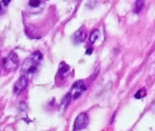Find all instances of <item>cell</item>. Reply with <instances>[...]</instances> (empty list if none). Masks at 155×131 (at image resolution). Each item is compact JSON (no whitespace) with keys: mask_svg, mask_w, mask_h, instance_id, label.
<instances>
[{"mask_svg":"<svg viewBox=\"0 0 155 131\" xmlns=\"http://www.w3.org/2000/svg\"><path fill=\"white\" fill-rule=\"evenodd\" d=\"M43 58V55L40 51H35L29 57H28L22 66V72L25 74L24 76H32L38 70V66Z\"/></svg>","mask_w":155,"mask_h":131,"instance_id":"cell-1","label":"cell"},{"mask_svg":"<svg viewBox=\"0 0 155 131\" xmlns=\"http://www.w3.org/2000/svg\"><path fill=\"white\" fill-rule=\"evenodd\" d=\"M3 66L7 71L13 72L19 66V58L15 52H11L7 57L3 59Z\"/></svg>","mask_w":155,"mask_h":131,"instance_id":"cell-2","label":"cell"},{"mask_svg":"<svg viewBox=\"0 0 155 131\" xmlns=\"http://www.w3.org/2000/svg\"><path fill=\"white\" fill-rule=\"evenodd\" d=\"M86 90H87V86H86L85 82L83 80H78L72 85L71 89L69 91V95L72 99H77V98H79L82 95V93Z\"/></svg>","mask_w":155,"mask_h":131,"instance_id":"cell-3","label":"cell"},{"mask_svg":"<svg viewBox=\"0 0 155 131\" xmlns=\"http://www.w3.org/2000/svg\"><path fill=\"white\" fill-rule=\"evenodd\" d=\"M89 125V117L86 113H81L79 116L77 117L74 122L73 126V131H79L81 130Z\"/></svg>","mask_w":155,"mask_h":131,"instance_id":"cell-4","label":"cell"},{"mask_svg":"<svg viewBox=\"0 0 155 131\" xmlns=\"http://www.w3.org/2000/svg\"><path fill=\"white\" fill-rule=\"evenodd\" d=\"M28 77H26L24 75L21 76L17 80V82L14 85V88H13L14 94H16V95L20 94L22 91H24L26 89V88L28 87Z\"/></svg>","mask_w":155,"mask_h":131,"instance_id":"cell-5","label":"cell"},{"mask_svg":"<svg viewBox=\"0 0 155 131\" xmlns=\"http://www.w3.org/2000/svg\"><path fill=\"white\" fill-rule=\"evenodd\" d=\"M86 37H87V33H86L85 29L83 27L80 28L79 30H77L73 34V36H72V42L75 45H79V44H81V43L85 41Z\"/></svg>","mask_w":155,"mask_h":131,"instance_id":"cell-6","label":"cell"},{"mask_svg":"<svg viewBox=\"0 0 155 131\" xmlns=\"http://www.w3.org/2000/svg\"><path fill=\"white\" fill-rule=\"evenodd\" d=\"M68 72H69V66L67 65L66 63L62 62L59 66V69H58V75L62 78H64L68 75Z\"/></svg>","mask_w":155,"mask_h":131,"instance_id":"cell-7","label":"cell"},{"mask_svg":"<svg viewBox=\"0 0 155 131\" xmlns=\"http://www.w3.org/2000/svg\"><path fill=\"white\" fill-rule=\"evenodd\" d=\"M100 35H101V33H100V30L99 29L92 30L91 33V35H90V41H91V44H94L98 40Z\"/></svg>","mask_w":155,"mask_h":131,"instance_id":"cell-8","label":"cell"},{"mask_svg":"<svg viewBox=\"0 0 155 131\" xmlns=\"http://www.w3.org/2000/svg\"><path fill=\"white\" fill-rule=\"evenodd\" d=\"M146 95H147V90H146V88H140V90H138V91L136 92L134 97H135L136 99H140V98L144 97Z\"/></svg>","mask_w":155,"mask_h":131,"instance_id":"cell-9","label":"cell"},{"mask_svg":"<svg viewBox=\"0 0 155 131\" xmlns=\"http://www.w3.org/2000/svg\"><path fill=\"white\" fill-rule=\"evenodd\" d=\"M143 7H144V2H143V1H137V2L135 3V7H134L133 12H134L135 14H139V13L141 11V9H142Z\"/></svg>","mask_w":155,"mask_h":131,"instance_id":"cell-10","label":"cell"},{"mask_svg":"<svg viewBox=\"0 0 155 131\" xmlns=\"http://www.w3.org/2000/svg\"><path fill=\"white\" fill-rule=\"evenodd\" d=\"M72 98H71V97H70V95H69V93L63 98V100H62V103H61V106H64V108H67V107L68 106V104H69V102H70V100H71Z\"/></svg>","mask_w":155,"mask_h":131,"instance_id":"cell-11","label":"cell"},{"mask_svg":"<svg viewBox=\"0 0 155 131\" xmlns=\"http://www.w3.org/2000/svg\"><path fill=\"white\" fill-rule=\"evenodd\" d=\"M9 3H10V1H1L0 2V13H2L7 8V7L8 6Z\"/></svg>","mask_w":155,"mask_h":131,"instance_id":"cell-12","label":"cell"},{"mask_svg":"<svg viewBox=\"0 0 155 131\" xmlns=\"http://www.w3.org/2000/svg\"><path fill=\"white\" fill-rule=\"evenodd\" d=\"M40 1L38 0H32V1H29L28 2V6H30L31 8H38L39 5H40Z\"/></svg>","mask_w":155,"mask_h":131,"instance_id":"cell-13","label":"cell"},{"mask_svg":"<svg viewBox=\"0 0 155 131\" xmlns=\"http://www.w3.org/2000/svg\"><path fill=\"white\" fill-rule=\"evenodd\" d=\"M92 50H93V49H92L91 47L88 48L87 51H86V54H87V55H91V54H92Z\"/></svg>","mask_w":155,"mask_h":131,"instance_id":"cell-14","label":"cell"},{"mask_svg":"<svg viewBox=\"0 0 155 131\" xmlns=\"http://www.w3.org/2000/svg\"><path fill=\"white\" fill-rule=\"evenodd\" d=\"M0 72H1V66H0Z\"/></svg>","mask_w":155,"mask_h":131,"instance_id":"cell-15","label":"cell"}]
</instances>
